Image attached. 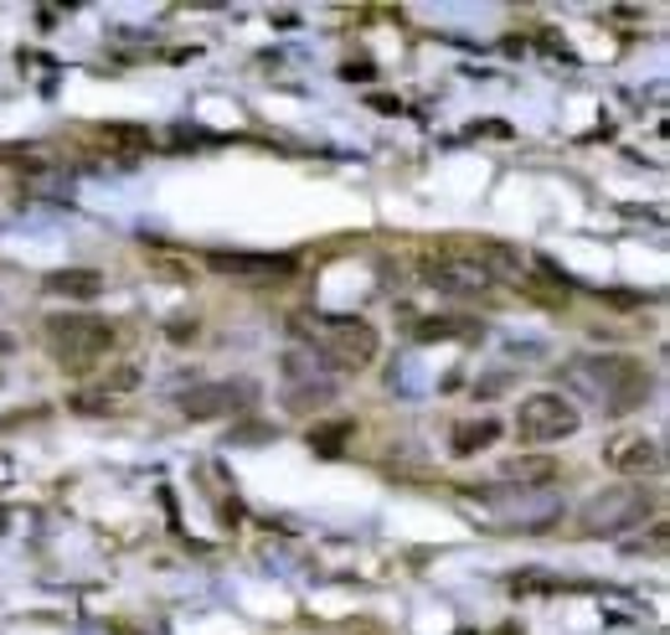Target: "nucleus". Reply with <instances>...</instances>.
Returning <instances> with one entry per match:
<instances>
[{"mask_svg": "<svg viewBox=\"0 0 670 635\" xmlns=\"http://www.w3.org/2000/svg\"><path fill=\"white\" fill-rule=\"evenodd\" d=\"M563 382L588 403H604L609 413H635L645 409V398L656 393V378L640 357H619V351H604V357H573L563 367Z\"/></svg>", "mask_w": 670, "mask_h": 635, "instance_id": "obj_1", "label": "nucleus"}, {"mask_svg": "<svg viewBox=\"0 0 670 635\" xmlns=\"http://www.w3.org/2000/svg\"><path fill=\"white\" fill-rule=\"evenodd\" d=\"M299 336H310V347L336 362L341 372H361V367L377 362V351H382V336H377L372 320L361 316H299L295 320Z\"/></svg>", "mask_w": 670, "mask_h": 635, "instance_id": "obj_2", "label": "nucleus"}, {"mask_svg": "<svg viewBox=\"0 0 670 635\" xmlns=\"http://www.w3.org/2000/svg\"><path fill=\"white\" fill-rule=\"evenodd\" d=\"M42 347L62 372H93L114 347V326L104 316H52L42 326Z\"/></svg>", "mask_w": 670, "mask_h": 635, "instance_id": "obj_3", "label": "nucleus"}, {"mask_svg": "<svg viewBox=\"0 0 670 635\" xmlns=\"http://www.w3.org/2000/svg\"><path fill=\"white\" fill-rule=\"evenodd\" d=\"M583 413L567 393H526L522 409H516V434L522 444H557V439L578 434Z\"/></svg>", "mask_w": 670, "mask_h": 635, "instance_id": "obj_4", "label": "nucleus"}, {"mask_svg": "<svg viewBox=\"0 0 670 635\" xmlns=\"http://www.w3.org/2000/svg\"><path fill=\"white\" fill-rule=\"evenodd\" d=\"M418 269H423V279H429L433 289H449V295H480V289L491 285V274H485L475 258L464 254L460 238L429 248V254L418 258Z\"/></svg>", "mask_w": 670, "mask_h": 635, "instance_id": "obj_5", "label": "nucleus"}, {"mask_svg": "<svg viewBox=\"0 0 670 635\" xmlns=\"http://www.w3.org/2000/svg\"><path fill=\"white\" fill-rule=\"evenodd\" d=\"M650 512V496L640 485H609L604 496H594L588 506L578 512V528L588 537H604V532H625V528H640V516Z\"/></svg>", "mask_w": 670, "mask_h": 635, "instance_id": "obj_6", "label": "nucleus"}, {"mask_svg": "<svg viewBox=\"0 0 670 635\" xmlns=\"http://www.w3.org/2000/svg\"><path fill=\"white\" fill-rule=\"evenodd\" d=\"M258 398L254 382H196V388H186L181 393V413L196 423H207V419H233V413H243L248 403Z\"/></svg>", "mask_w": 670, "mask_h": 635, "instance_id": "obj_7", "label": "nucleus"}, {"mask_svg": "<svg viewBox=\"0 0 670 635\" xmlns=\"http://www.w3.org/2000/svg\"><path fill=\"white\" fill-rule=\"evenodd\" d=\"M604 465L614 475H656L666 465V450H660L656 434H614L604 444Z\"/></svg>", "mask_w": 670, "mask_h": 635, "instance_id": "obj_8", "label": "nucleus"}, {"mask_svg": "<svg viewBox=\"0 0 670 635\" xmlns=\"http://www.w3.org/2000/svg\"><path fill=\"white\" fill-rule=\"evenodd\" d=\"M207 269L248 279V285H274L295 274V258H268V254H207Z\"/></svg>", "mask_w": 670, "mask_h": 635, "instance_id": "obj_9", "label": "nucleus"}, {"mask_svg": "<svg viewBox=\"0 0 670 635\" xmlns=\"http://www.w3.org/2000/svg\"><path fill=\"white\" fill-rule=\"evenodd\" d=\"M501 475H506V481H522L526 491H536V485L557 481V475H563V465H557L552 454H516V460H506V465H501Z\"/></svg>", "mask_w": 670, "mask_h": 635, "instance_id": "obj_10", "label": "nucleus"}, {"mask_svg": "<svg viewBox=\"0 0 670 635\" xmlns=\"http://www.w3.org/2000/svg\"><path fill=\"white\" fill-rule=\"evenodd\" d=\"M52 295H68V300H99L104 295V274L99 269H58L47 279Z\"/></svg>", "mask_w": 670, "mask_h": 635, "instance_id": "obj_11", "label": "nucleus"}, {"mask_svg": "<svg viewBox=\"0 0 670 635\" xmlns=\"http://www.w3.org/2000/svg\"><path fill=\"white\" fill-rule=\"evenodd\" d=\"M93 135L104 140L109 151H124V155H145V151H155L150 130H140V124H99Z\"/></svg>", "mask_w": 670, "mask_h": 635, "instance_id": "obj_12", "label": "nucleus"}, {"mask_svg": "<svg viewBox=\"0 0 670 635\" xmlns=\"http://www.w3.org/2000/svg\"><path fill=\"white\" fill-rule=\"evenodd\" d=\"M495 434H501V423H495V419H464V423H454L449 450H454V454H475V450H485Z\"/></svg>", "mask_w": 670, "mask_h": 635, "instance_id": "obj_13", "label": "nucleus"}, {"mask_svg": "<svg viewBox=\"0 0 670 635\" xmlns=\"http://www.w3.org/2000/svg\"><path fill=\"white\" fill-rule=\"evenodd\" d=\"M351 434H357V423L336 419V423H326V429H310V444L320 454H336V450H341V439H351Z\"/></svg>", "mask_w": 670, "mask_h": 635, "instance_id": "obj_14", "label": "nucleus"}, {"mask_svg": "<svg viewBox=\"0 0 670 635\" xmlns=\"http://www.w3.org/2000/svg\"><path fill=\"white\" fill-rule=\"evenodd\" d=\"M130 388H140V367L124 362V367H109L104 378H99V393L114 398V393H130Z\"/></svg>", "mask_w": 670, "mask_h": 635, "instance_id": "obj_15", "label": "nucleus"}, {"mask_svg": "<svg viewBox=\"0 0 670 635\" xmlns=\"http://www.w3.org/2000/svg\"><path fill=\"white\" fill-rule=\"evenodd\" d=\"M418 336H423V341H454V336H475V326H470V320H423Z\"/></svg>", "mask_w": 670, "mask_h": 635, "instance_id": "obj_16", "label": "nucleus"}, {"mask_svg": "<svg viewBox=\"0 0 670 635\" xmlns=\"http://www.w3.org/2000/svg\"><path fill=\"white\" fill-rule=\"evenodd\" d=\"M68 403H73V413H114V398H104V393H78Z\"/></svg>", "mask_w": 670, "mask_h": 635, "instance_id": "obj_17", "label": "nucleus"}, {"mask_svg": "<svg viewBox=\"0 0 670 635\" xmlns=\"http://www.w3.org/2000/svg\"><path fill=\"white\" fill-rule=\"evenodd\" d=\"M192 336H196V320H192V316H176V320H171V341H192Z\"/></svg>", "mask_w": 670, "mask_h": 635, "instance_id": "obj_18", "label": "nucleus"}, {"mask_svg": "<svg viewBox=\"0 0 670 635\" xmlns=\"http://www.w3.org/2000/svg\"><path fill=\"white\" fill-rule=\"evenodd\" d=\"M346 78H372V62H346Z\"/></svg>", "mask_w": 670, "mask_h": 635, "instance_id": "obj_19", "label": "nucleus"}]
</instances>
